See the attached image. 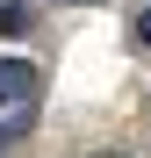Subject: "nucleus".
Returning a JSON list of instances; mask_svg holds the SVG:
<instances>
[{
    "mask_svg": "<svg viewBox=\"0 0 151 158\" xmlns=\"http://www.w3.org/2000/svg\"><path fill=\"white\" fill-rule=\"evenodd\" d=\"M36 101V65L29 58H0V108H22Z\"/></svg>",
    "mask_w": 151,
    "mask_h": 158,
    "instance_id": "obj_1",
    "label": "nucleus"
},
{
    "mask_svg": "<svg viewBox=\"0 0 151 158\" xmlns=\"http://www.w3.org/2000/svg\"><path fill=\"white\" fill-rule=\"evenodd\" d=\"M29 29V0H0V36H22Z\"/></svg>",
    "mask_w": 151,
    "mask_h": 158,
    "instance_id": "obj_2",
    "label": "nucleus"
},
{
    "mask_svg": "<svg viewBox=\"0 0 151 158\" xmlns=\"http://www.w3.org/2000/svg\"><path fill=\"white\" fill-rule=\"evenodd\" d=\"M22 137H29V122H0V151H15Z\"/></svg>",
    "mask_w": 151,
    "mask_h": 158,
    "instance_id": "obj_3",
    "label": "nucleus"
},
{
    "mask_svg": "<svg viewBox=\"0 0 151 158\" xmlns=\"http://www.w3.org/2000/svg\"><path fill=\"white\" fill-rule=\"evenodd\" d=\"M137 43H144V50H151V7H144V15H137Z\"/></svg>",
    "mask_w": 151,
    "mask_h": 158,
    "instance_id": "obj_4",
    "label": "nucleus"
}]
</instances>
